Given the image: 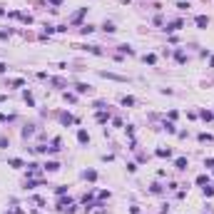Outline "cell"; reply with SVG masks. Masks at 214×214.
<instances>
[{
	"instance_id": "8992f818",
	"label": "cell",
	"mask_w": 214,
	"mask_h": 214,
	"mask_svg": "<svg viewBox=\"0 0 214 214\" xmlns=\"http://www.w3.org/2000/svg\"><path fill=\"white\" fill-rule=\"evenodd\" d=\"M122 105H135V97H122Z\"/></svg>"
},
{
	"instance_id": "3957f363",
	"label": "cell",
	"mask_w": 214,
	"mask_h": 214,
	"mask_svg": "<svg viewBox=\"0 0 214 214\" xmlns=\"http://www.w3.org/2000/svg\"><path fill=\"white\" fill-rule=\"evenodd\" d=\"M174 164H177V169H187V159H184V157H179L177 162H174Z\"/></svg>"
},
{
	"instance_id": "52a82bcc",
	"label": "cell",
	"mask_w": 214,
	"mask_h": 214,
	"mask_svg": "<svg viewBox=\"0 0 214 214\" xmlns=\"http://www.w3.org/2000/svg\"><path fill=\"white\" fill-rule=\"evenodd\" d=\"M199 140H202V142H212V135H204V132H202V135H199Z\"/></svg>"
},
{
	"instance_id": "6da1fadb",
	"label": "cell",
	"mask_w": 214,
	"mask_h": 214,
	"mask_svg": "<svg viewBox=\"0 0 214 214\" xmlns=\"http://www.w3.org/2000/svg\"><path fill=\"white\" fill-rule=\"evenodd\" d=\"M77 140L82 142V145H85V142H90V135H87L85 129H80V132H77Z\"/></svg>"
},
{
	"instance_id": "277c9868",
	"label": "cell",
	"mask_w": 214,
	"mask_h": 214,
	"mask_svg": "<svg viewBox=\"0 0 214 214\" xmlns=\"http://www.w3.org/2000/svg\"><path fill=\"white\" fill-rule=\"evenodd\" d=\"M207 23H209V20H207V15H199V18H197V25H199V28H204Z\"/></svg>"
},
{
	"instance_id": "5b68a950",
	"label": "cell",
	"mask_w": 214,
	"mask_h": 214,
	"mask_svg": "<svg viewBox=\"0 0 214 214\" xmlns=\"http://www.w3.org/2000/svg\"><path fill=\"white\" fill-rule=\"evenodd\" d=\"M154 60H157L154 55H145V62H147V65H154Z\"/></svg>"
},
{
	"instance_id": "7a4b0ae2",
	"label": "cell",
	"mask_w": 214,
	"mask_h": 214,
	"mask_svg": "<svg viewBox=\"0 0 214 214\" xmlns=\"http://www.w3.org/2000/svg\"><path fill=\"white\" fill-rule=\"evenodd\" d=\"M45 169H47V172H57V169H60V164H57V162H47Z\"/></svg>"
}]
</instances>
